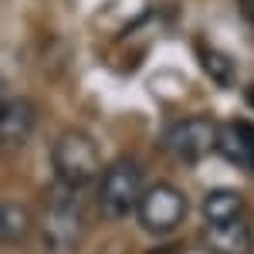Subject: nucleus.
Returning <instances> with one entry per match:
<instances>
[{"label":"nucleus","mask_w":254,"mask_h":254,"mask_svg":"<svg viewBox=\"0 0 254 254\" xmlns=\"http://www.w3.org/2000/svg\"><path fill=\"white\" fill-rule=\"evenodd\" d=\"M38 237L48 254H78L85 241V196L68 183H51L38 207Z\"/></svg>","instance_id":"nucleus-1"},{"label":"nucleus","mask_w":254,"mask_h":254,"mask_svg":"<svg viewBox=\"0 0 254 254\" xmlns=\"http://www.w3.org/2000/svg\"><path fill=\"white\" fill-rule=\"evenodd\" d=\"M51 166H55V180L68 183L75 190H85L88 183H98L102 173V153L98 142L81 129H68L55 139L51 146Z\"/></svg>","instance_id":"nucleus-2"},{"label":"nucleus","mask_w":254,"mask_h":254,"mask_svg":"<svg viewBox=\"0 0 254 254\" xmlns=\"http://www.w3.org/2000/svg\"><path fill=\"white\" fill-rule=\"evenodd\" d=\"M142 196V166L129 156H119L98 173V207L109 220L136 214Z\"/></svg>","instance_id":"nucleus-3"},{"label":"nucleus","mask_w":254,"mask_h":254,"mask_svg":"<svg viewBox=\"0 0 254 254\" xmlns=\"http://www.w3.org/2000/svg\"><path fill=\"white\" fill-rule=\"evenodd\" d=\"M187 207L190 203H187L183 190H176L170 183H153L139 196L136 217L149 234H170V231H176L187 220Z\"/></svg>","instance_id":"nucleus-4"},{"label":"nucleus","mask_w":254,"mask_h":254,"mask_svg":"<svg viewBox=\"0 0 254 254\" xmlns=\"http://www.w3.org/2000/svg\"><path fill=\"white\" fill-rule=\"evenodd\" d=\"M166 149L183 163H200L207 153H214L217 142V126L210 119H180L166 129Z\"/></svg>","instance_id":"nucleus-5"},{"label":"nucleus","mask_w":254,"mask_h":254,"mask_svg":"<svg viewBox=\"0 0 254 254\" xmlns=\"http://www.w3.org/2000/svg\"><path fill=\"white\" fill-rule=\"evenodd\" d=\"M38 129V109L27 98L0 102V153H17Z\"/></svg>","instance_id":"nucleus-6"},{"label":"nucleus","mask_w":254,"mask_h":254,"mask_svg":"<svg viewBox=\"0 0 254 254\" xmlns=\"http://www.w3.org/2000/svg\"><path fill=\"white\" fill-rule=\"evenodd\" d=\"M207 227H220V224H237L248 220V200L237 190H210L200 203Z\"/></svg>","instance_id":"nucleus-7"},{"label":"nucleus","mask_w":254,"mask_h":254,"mask_svg":"<svg viewBox=\"0 0 254 254\" xmlns=\"http://www.w3.org/2000/svg\"><path fill=\"white\" fill-rule=\"evenodd\" d=\"M251 244H254V237H251V224L248 220L207 227V248L217 254H248Z\"/></svg>","instance_id":"nucleus-8"},{"label":"nucleus","mask_w":254,"mask_h":254,"mask_svg":"<svg viewBox=\"0 0 254 254\" xmlns=\"http://www.w3.org/2000/svg\"><path fill=\"white\" fill-rule=\"evenodd\" d=\"M34 227V217L20 203L0 200V244H24Z\"/></svg>","instance_id":"nucleus-9"},{"label":"nucleus","mask_w":254,"mask_h":254,"mask_svg":"<svg viewBox=\"0 0 254 254\" xmlns=\"http://www.w3.org/2000/svg\"><path fill=\"white\" fill-rule=\"evenodd\" d=\"M193 55L200 58V64H203V71L210 75V78L217 81V85H234V78H237V68H234V58H227L224 51H217V48H210L207 41H200L193 48Z\"/></svg>","instance_id":"nucleus-10"}]
</instances>
